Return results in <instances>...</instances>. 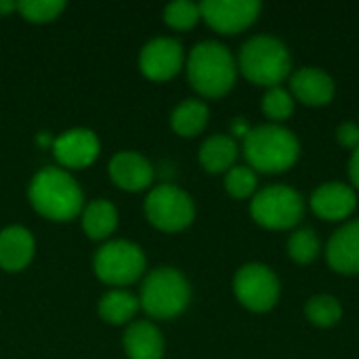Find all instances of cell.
Listing matches in <instances>:
<instances>
[{
    "mask_svg": "<svg viewBox=\"0 0 359 359\" xmlns=\"http://www.w3.org/2000/svg\"><path fill=\"white\" fill-rule=\"evenodd\" d=\"M53 156L59 168H88L101 151L99 137L88 128H69L53 139Z\"/></svg>",
    "mask_w": 359,
    "mask_h": 359,
    "instance_id": "cell-12",
    "label": "cell"
},
{
    "mask_svg": "<svg viewBox=\"0 0 359 359\" xmlns=\"http://www.w3.org/2000/svg\"><path fill=\"white\" fill-rule=\"evenodd\" d=\"M263 4L257 0H204L200 2L202 21L225 36L246 32L261 15Z\"/></svg>",
    "mask_w": 359,
    "mask_h": 359,
    "instance_id": "cell-10",
    "label": "cell"
},
{
    "mask_svg": "<svg viewBox=\"0 0 359 359\" xmlns=\"http://www.w3.org/2000/svg\"><path fill=\"white\" fill-rule=\"evenodd\" d=\"M299 137L282 124L252 126L244 137V158L255 172H286L299 162Z\"/></svg>",
    "mask_w": 359,
    "mask_h": 359,
    "instance_id": "cell-3",
    "label": "cell"
},
{
    "mask_svg": "<svg viewBox=\"0 0 359 359\" xmlns=\"http://www.w3.org/2000/svg\"><path fill=\"white\" fill-rule=\"evenodd\" d=\"M145 267H147L145 252L128 240L105 242L93 259L95 276L103 284L114 288L135 284L145 273Z\"/></svg>",
    "mask_w": 359,
    "mask_h": 359,
    "instance_id": "cell-7",
    "label": "cell"
},
{
    "mask_svg": "<svg viewBox=\"0 0 359 359\" xmlns=\"http://www.w3.org/2000/svg\"><path fill=\"white\" fill-rule=\"evenodd\" d=\"M238 72L242 76L265 88L280 86L292 74V59L288 46L269 34H259L248 38L238 55Z\"/></svg>",
    "mask_w": 359,
    "mask_h": 359,
    "instance_id": "cell-4",
    "label": "cell"
},
{
    "mask_svg": "<svg viewBox=\"0 0 359 359\" xmlns=\"http://www.w3.org/2000/svg\"><path fill=\"white\" fill-rule=\"evenodd\" d=\"M257 185H259V179H257V172L246 164L242 166H233L231 170L225 172V191L236 198V200H246V198H252L257 194Z\"/></svg>",
    "mask_w": 359,
    "mask_h": 359,
    "instance_id": "cell-27",
    "label": "cell"
},
{
    "mask_svg": "<svg viewBox=\"0 0 359 359\" xmlns=\"http://www.w3.org/2000/svg\"><path fill=\"white\" fill-rule=\"evenodd\" d=\"M358 208V194L351 185L341 181L322 183L311 194V210L330 223H339L349 219Z\"/></svg>",
    "mask_w": 359,
    "mask_h": 359,
    "instance_id": "cell-13",
    "label": "cell"
},
{
    "mask_svg": "<svg viewBox=\"0 0 359 359\" xmlns=\"http://www.w3.org/2000/svg\"><path fill=\"white\" fill-rule=\"evenodd\" d=\"M17 11V0H0V17H6Z\"/></svg>",
    "mask_w": 359,
    "mask_h": 359,
    "instance_id": "cell-32",
    "label": "cell"
},
{
    "mask_svg": "<svg viewBox=\"0 0 359 359\" xmlns=\"http://www.w3.org/2000/svg\"><path fill=\"white\" fill-rule=\"evenodd\" d=\"M27 200L40 217L57 223L74 221L84 210V194L78 181L59 166H46L34 175Z\"/></svg>",
    "mask_w": 359,
    "mask_h": 359,
    "instance_id": "cell-1",
    "label": "cell"
},
{
    "mask_svg": "<svg viewBox=\"0 0 359 359\" xmlns=\"http://www.w3.org/2000/svg\"><path fill=\"white\" fill-rule=\"evenodd\" d=\"M139 309H141L139 297H135L133 292H128L124 288L109 290L107 294H103L99 299V305H97L99 318L105 324H111V326H128V324H133Z\"/></svg>",
    "mask_w": 359,
    "mask_h": 359,
    "instance_id": "cell-20",
    "label": "cell"
},
{
    "mask_svg": "<svg viewBox=\"0 0 359 359\" xmlns=\"http://www.w3.org/2000/svg\"><path fill=\"white\" fill-rule=\"evenodd\" d=\"M349 179L351 185L359 189V147L351 151V160H349Z\"/></svg>",
    "mask_w": 359,
    "mask_h": 359,
    "instance_id": "cell-30",
    "label": "cell"
},
{
    "mask_svg": "<svg viewBox=\"0 0 359 359\" xmlns=\"http://www.w3.org/2000/svg\"><path fill=\"white\" fill-rule=\"evenodd\" d=\"M185 65V50L175 38H154L139 53V69L147 80H172Z\"/></svg>",
    "mask_w": 359,
    "mask_h": 359,
    "instance_id": "cell-11",
    "label": "cell"
},
{
    "mask_svg": "<svg viewBox=\"0 0 359 359\" xmlns=\"http://www.w3.org/2000/svg\"><path fill=\"white\" fill-rule=\"evenodd\" d=\"M36 252V242L34 236L21 227V225H11L0 231V269L8 273L23 271Z\"/></svg>",
    "mask_w": 359,
    "mask_h": 359,
    "instance_id": "cell-17",
    "label": "cell"
},
{
    "mask_svg": "<svg viewBox=\"0 0 359 359\" xmlns=\"http://www.w3.org/2000/svg\"><path fill=\"white\" fill-rule=\"evenodd\" d=\"M208 118H210V111H208V105L202 99H185L172 109L170 128L179 137L191 139V137H198L206 128Z\"/></svg>",
    "mask_w": 359,
    "mask_h": 359,
    "instance_id": "cell-22",
    "label": "cell"
},
{
    "mask_svg": "<svg viewBox=\"0 0 359 359\" xmlns=\"http://www.w3.org/2000/svg\"><path fill=\"white\" fill-rule=\"evenodd\" d=\"M322 250L320 238L313 229H297L288 238V257L299 265H309Z\"/></svg>",
    "mask_w": 359,
    "mask_h": 359,
    "instance_id": "cell-25",
    "label": "cell"
},
{
    "mask_svg": "<svg viewBox=\"0 0 359 359\" xmlns=\"http://www.w3.org/2000/svg\"><path fill=\"white\" fill-rule=\"evenodd\" d=\"M337 141L345 147V149H358L359 147V124L355 122H343L337 128Z\"/></svg>",
    "mask_w": 359,
    "mask_h": 359,
    "instance_id": "cell-29",
    "label": "cell"
},
{
    "mask_svg": "<svg viewBox=\"0 0 359 359\" xmlns=\"http://www.w3.org/2000/svg\"><path fill=\"white\" fill-rule=\"evenodd\" d=\"M305 316L318 328H332L343 320V305L337 297L318 294L305 303Z\"/></svg>",
    "mask_w": 359,
    "mask_h": 359,
    "instance_id": "cell-23",
    "label": "cell"
},
{
    "mask_svg": "<svg viewBox=\"0 0 359 359\" xmlns=\"http://www.w3.org/2000/svg\"><path fill=\"white\" fill-rule=\"evenodd\" d=\"M202 21L200 4L191 0H175L164 8V23L177 32H187Z\"/></svg>",
    "mask_w": 359,
    "mask_h": 359,
    "instance_id": "cell-24",
    "label": "cell"
},
{
    "mask_svg": "<svg viewBox=\"0 0 359 359\" xmlns=\"http://www.w3.org/2000/svg\"><path fill=\"white\" fill-rule=\"evenodd\" d=\"M250 217L257 225L265 229H292L305 217V200L294 187L269 185L252 196Z\"/></svg>",
    "mask_w": 359,
    "mask_h": 359,
    "instance_id": "cell-6",
    "label": "cell"
},
{
    "mask_svg": "<svg viewBox=\"0 0 359 359\" xmlns=\"http://www.w3.org/2000/svg\"><path fill=\"white\" fill-rule=\"evenodd\" d=\"M65 11L63 0H21L17 13L29 23H50Z\"/></svg>",
    "mask_w": 359,
    "mask_h": 359,
    "instance_id": "cell-28",
    "label": "cell"
},
{
    "mask_svg": "<svg viewBox=\"0 0 359 359\" xmlns=\"http://www.w3.org/2000/svg\"><path fill=\"white\" fill-rule=\"evenodd\" d=\"M233 294L252 313H267L280 301V280L263 263H246L233 276Z\"/></svg>",
    "mask_w": 359,
    "mask_h": 359,
    "instance_id": "cell-9",
    "label": "cell"
},
{
    "mask_svg": "<svg viewBox=\"0 0 359 359\" xmlns=\"http://www.w3.org/2000/svg\"><path fill=\"white\" fill-rule=\"evenodd\" d=\"M189 301L191 286L175 267H158L141 284L139 305L151 320H175L189 307Z\"/></svg>",
    "mask_w": 359,
    "mask_h": 359,
    "instance_id": "cell-5",
    "label": "cell"
},
{
    "mask_svg": "<svg viewBox=\"0 0 359 359\" xmlns=\"http://www.w3.org/2000/svg\"><path fill=\"white\" fill-rule=\"evenodd\" d=\"M326 261L330 269L341 276L359 273V219L345 223L332 233L326 246Z\"/></svg>",
    "mask_w": 359,
    "mask_h": 359,
    "instance_id": "cell-16",
    "label": "cell"
},
{
    "mask_svg": "<svg viewBox=\"0 0 359 359\" xmlns=\"http://www.w3.org/2000/svg\"><path fill=\"white\" fill-rule=\"evenodd\" d=\"M107 172L111 183L122 189V191H143L151 185L154 181V168L149 164V160L145 156H141L139 151H118L109 164H107Z\"/></svg>",
    "mask_w": 359,
    "mask_h": 359,
    "instance_id": "cell-14",
    "label": "cell"
},
{
    "mask_svg": "<svg viewBox=\"0 0 359 359\" xmlns=\"http://www.w3.org/2000/svg\"><path fill=\"white\" fill-rule=\"evenodd\" d=\"M145 219L164 233H177L187 229L196 219V204L187 191L177 185L154 187L143 204Z\"/></svg>",
    "mask_w": 359,
    "mask_h": 359,
    "instance_id": "cell-8",
    "label": "cell"
},
{
    "mask_svg": "<svg viewBox=\"0 0 359 359\" xmlns=\"http://www.w3.org/2000/svg\"><path fill=\"white\" fill-rule=\"evenodd\" d=\"M261 107H263V114L271 120V124H280L292 116L294 97L284 86H273V88H267L261 101Z\"/></svg>",
    "mask_w": 359,
    "mask_h": 359,
    "instance_id": "cell-26",
    "label": "cell"
},
{
    "mask_svg": "<svg viewBox=\"0 0 359 359\" xmlns=\"http://www.w3.org/2000/svg\"><path fill=\"white\" fill-rule=\"evenodd\" d=\"M185 69L191 88L204 99L225 97L238 78L236 57L225 44L217 40L198 42L187 55Z\"/></svg>",
    "mask_w": 359,
    "mask_h": 359,
    "instance_id": "cell-2",
    "label": "cell"
},
{
    "mask_svg": "<svg viewBox=\"0 0 359 359\" xmlns=\"http://www.w3.org/2000/svg\"><path fill=\"white\" fill-rule=\"evenodd\" d=\"M337 84L320 67H301L290 74V95L307 107H322L334 99Z\"/></svg>",
    "mask_w": 359,
    "mask_h": 359,
    "instance_id": "cell-15",
    "label": "cell"
},
{
    "mask_svg": "<svg viewBox=\"0 0 359 359\" xmlns=\"http://www.w3.org/2000/svg\"><path fill=\"white\" fill-rule=\"evenodd\" d=\"M250 128H252V126H250L244 118H236L233 124H231V137H233V139H244V137L250 133Z\"/></svg>",
    "mask_w": 359,
    "mask_h": 359,
    "instance_id": "cell-31",
    "label": "cell"
},
{
    "mask_svg": "<svg viewBox=\"0 0 359 359\" xmlns=\"http://www.w3.org/2000/svg\"><path fill=\"white\" fill-rule=\"evenodd\" d=\"M80 221H82L84 233L90 240L101 242V240H107L116 231V227H118V210L109 200H93V202H88L84 206V210L80 215Z\"/></svg>",
    "mask_w": 359,
    "mask_h": 359,
    "instance_id": "cell-21",
    "label": "cell"
},
{
    "mask_svg": "<svg viewBox=\"0 0 359 359\" xmlns=\"http://www.w3.org/2000/svg\"><path fill=\"white\" fill-rule=\"evenodd\" d=\"M122 343L128 359L164 358V337L160 328L147 320H135L128 324Z\"/></svg>",
    "mask_w": 359,
    "mask_h": 359,
    "instance_id": "cell-18",
    "label": "cell"
},
{
    "mask_svg": "<svg viewBox=\"0 0 359 359\" xmlns=\"http://www.w3.org/2000/svg\"><path fill=\"white\" fill-rule=\"evenodd\" d=\"M238 154L240 149L231 135H212L200 145L198 160L206 172L221 175L236 166Z\"/></svg>",
    "mask_w": 359,
    "mask_h": 359,
    "instance_id": "cell-19",
    "label": "cell"
}]
</instances>
